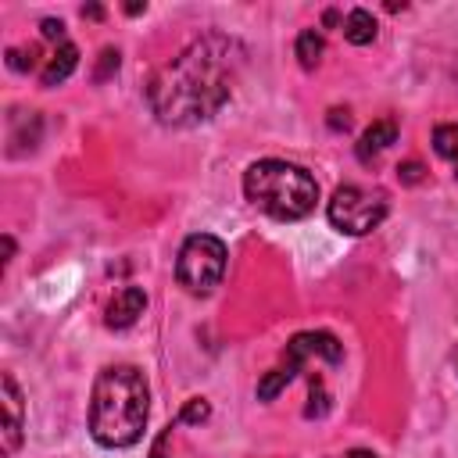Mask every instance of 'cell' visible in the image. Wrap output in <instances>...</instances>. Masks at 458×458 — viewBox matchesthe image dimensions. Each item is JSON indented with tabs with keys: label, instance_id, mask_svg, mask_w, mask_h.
<instances>
[{
	"label": "cell",
	"instance_id": "9",
	"mask_svg": "<svg viewBox=\"0 0 458 458\" xmlns=\"http://www.w3.org/2000/svg\"><path fill=\"white\" fill-rule=\"evenodd\" d=\"M143 308H147V293H143L140 286H122V290L111 297L107 311H104V326H107V329H129V326L143 315Z\"/></svg>",
	"mask_w": 458,
	"mask_h": 458
},
{
	"label": "cell",
	"instance_id": "13",
	"mask_svg": "<svg viewBox=\"0 0 458 458\" xmlns=\"http://www.w3.org/2000/svg\"><path fill=\"white\" fill-rule=\"evenodd\" d=\"M433 150L447 161H458V122H447V125L433 129Z\"/></svg>",
	"mask_w": 458,
	"mask_h": 458
},
{
	"label": "cell",
	"instance_id": "6",
	"mask_svg": "<svg viewBox=\"0 0 458 458\" xmlns=\"http://www.w3.org/2000/svg\"><path fill=\"white\" fill-rule=\"evenodd\" d=\"M326 215H329L333 229H340L344 236H365L386 218V193L347 182L333 193Z\"/></svg>",
	"mask_w": 458,
	"mask_h": 458
},
{
	"label": "cell",
	"instance_id": "4",
	"mask_svg": "<svg viewBox=\"0 0 458 458\" xmlns=\"http://www.w3.org/2000/svg\"><path fill=\"white\" fill-rule=\"evenodd\" d=\"M322 358L326 365H340L344 361V344L333 336V333H322V329H308V333H297L290 344H286V354H283V365H276L272 372H265V379L258 383V397L261 401H272L279 390H286L293 383V376L308 365Z\"/></svg>",
	"mask_w": 458,
	"mask_h": 458
},
{
	"label": "cell",
	"instance_id": "2",
	"mask_svg": "<svg viewBox=\"0 0 458 458\" xmlns=\"http://www.w3.org/2000/svg\"><path fill=\"white\" fill-rule=\"evenodd\" d=\"M150 390L136 365H107L93 379L89 433L100 447H132L143 437Z\"/></svg>",
	"mask_w": 458,
	"mask_h": 458
},
{
	"label": "cell",
	"instance_id": "19",
	"mask_svg": "<svg viewBox=\"0 0 458 458\" xmlns=\"http://www.w3.org/2000/svg\"><path fill=\"white\" fill-rule=\"evenodd\" d=\"M347 458H376V454H372V451H351Z\"/></svg>",
	"mask_w": 458,
	"mask_h": 458
},
{
	"label": "cell",
	"instance_id": "3",
	"mask_svg": "<svg viewBox=\"0 0 458 458\" xmlns=\"http://www.w3.org/2000/svg\"><path fill=\"white\" fill-rule=\"evenodd\" d=\"M243 193L268 218L297 222V218H308L315 211L318 182L301 165H290V161H279V157H265V161H254L243 172Z\"/></svg>",
	"mask_w": 458,
	"mask_h": 458
},
{
	"label": "cell",
	"instance_id": "5",
	"mask_svg": "<svg viewBox=\"0 0 458 458\" xmlns=\"http://www.w3.org/2000/svg\"><path fill=\"white\" fill-rule=\"evenodd\" d=\"M225 243L211 233H193L182 240L179 258H175V279L186 293L193 297H208L222 276H225Z\"/></svg>",
	"mask_w": 458,
	"mask_h": 458
},
{
	"label": "cell",
	"instance_id": "10",
	"mask_svg": "<svg viewBox=\"0 0 458 458\" xmlns=\"http://www.w3.org/2000/svg\"><path fill=\"white\" fill-rule=\"evenodd\" d=\"M397 140V122L394 118H379V122H372L365 132H361V140H358V161H376L390 143Z\"/></svg>",
	"mask_w": 458,
	"mask_h": 458
},
{
	"label": "cell",
	"instance_id": "7",
	"mask_svg": "<svg viewBox=\"0 0 458 458\" xmlns=\"http://www.w3.org/2000/svg\"><path fill=\"white\" fill-rule=\"evenodd\" d=\"M43 39H50L54 47H50L47 64L39 68V82H43V86H57V82H64V79L75 72V64H79V47L68 39L64 25L54 21V18L43 21Z\"/></svg>",
	"mask_w": 458,
	"mask_h": 458
},
{
	"label": "cell",
	"instance_id": "18",
	"mask_svg": "<svg viewBox=\"0 0 458 458\" xmlns=\"http://www.w3.org/2000/svg\"><path fill=\"white\" fill-rule=\"evenodd\" d=\"M4 254H7V261L14 258V240H11V236H4ZM7 261H4V265H7Z\"/></svg>",
	"mask_w": 458,
	"mask_h": 458
},
{
	"label": "cell",
	"instance_id": "1",
	"mask_svg": "<svg viewBox=\"0 0 458 458\" xmlns=\"http://www.w3.org/2000/svg\"><path fill=\"white\" fill-rule=\"evenodd\" d=\"M240 61L243 50L236 39L222 32H204L150 79L147 86L150 111L157 114V122L175 129L215 118L233 97V79Z\"/></svg>",
	"mask_w": 458,
	"mask_h": 458
},
{
	"label": "cell",
	"instance_id": "20",
	"mask_svg": "<svg viewBox=\"0 0 458 458\" xmlns=\"http://www.w3.org/2000/svg\"><path fill=\"white\" fill-rule=\"evenodd\" d=\"M454 179H458V161H454Z\"/></svg>",
	"mask_w": 458,
	"mask_h": 458
},
{
	"label": "cell",
	"instance_id": "11",
	"mask_svg": "<svg viewBox=\"0 0 458 458\" xmlns=\"http://www.w3.org/2000/svg\"><path fill=\"white\" fill-rule=\"evenodd\" d=\"M344 39L354 43V47H369L376 39V18L365 11V7H354L347 18H344Z\"/></svg>",
	"mask_w": 458,
	"mask_h": 458
},
{
	"label": "cell",
	"instance_id": "8",
	"mask_svg": "<svg viewBox=\"0 0 458 458\" xmlns=\"http://www.w3.org/2000/svg\"><path fill=\"white\" fill-rule=\"evenodd\" d=\"M0 404H4V429H0V454H14L25 433V401L11 372L0 376Z\"/></svg>",
	"mask_w": 458,
	"mask_h": 458
},
{
	"label": "cell",
	"instance_id": "17",
	"mask_svg": "<svg viewBox=\"0 0 458 458\" xmlns=\"http://www.w3.org/2000/svg\"><path fill=\"white\" fill-rule=\"evenodd\" d=\"M165 444H168V433H161V437L154 440V447H150V458H165Z\"/></svg>",
	"mask_w": 458,
	"mask_h": 458
},
{
	"label": "cell",
	"instance_id": "12",
	"mask_svg": "<svg viewBox=\"0 0 458 458\" xmlns=\"http://www.w3.org/2000/svg\"><path fill=\"white\" fill-rule=\"evenodd\" d=\"M322 47H326V43H322V32H315V29H304V32L297 36V47H293V50H297V61H301V68H308V72H311V68L322 61Z\"/></svg>",
	"mask_w": 458,
	"mask_h": 458
},
{
	"label": "cell",
	"instance_id": "15",
	"mask_svg": "<svg viewBox=\"0 0 458 458\" xmlns=\"http://www.w3.org/2000/svg\"><path fill=\"white\" fill-rule=\"evenodd\" d=\"M100 57H104V61H100V68H97V75H93V79H104L107 72H118V50H111V47H107Z\"/></svg>",
	"mask_w": 458,
	"mask_h": 458
},
{
	"label": "cell",
	"instance_id": "16",
	"mask_svg": "<svg viewBox=\"0 0 458 458\" xmlns=\"http://www.w3.org/2000/svg\"><path fill=\"white\" fill-rule=\"evenodd\" d=\"M397 175H401V182H419L422 179V165L419 161H404V165H397Z\"/></svg>",
	"mask_w": 458,
	"mask_h": 458
},
{
	"label": "cell",
	"instance_id": "14",
	"mask_svg": "<svg viewBox=\"0 0 458 458\" xmlns=\"http://www.w3.org/2000/svg\"><path fill=\"white\" fill-rule=\"evenodd\" d=\"M211 415V404L204 401V397H190L186 404H182V411H179V422H190V426H200L204 419Z\"/></svg>",
	"mask_w": 458,
	"mask_h": 458
}]
</instances>
